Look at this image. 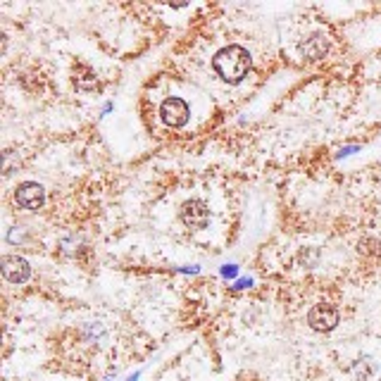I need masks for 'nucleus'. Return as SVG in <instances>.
<instances>
[{
  "label": "nucleus",
  "instance_id": "7",
  "mask_svg": "<svg viewBox=\"0 0 381 381\" xmlns=\"http://www.w3.org/2000/svg\"><path fill=\"white\" fill-rule=\"evenodd\" d=\"M326 50H329V41H326L324 34H312L303 43V55L310 57V60H319V57H324Z\"/></svg>",
  "mask_w": 381,
  "mask_h": 381
},
{
  "label": "nucleus",
  "instance_id": "6",
  "mask_svg": "<svg viewBox=\"0 0 381 381\" xmlns=\"http://www.w3.org/2000/svg\"><path fill=\"white\" fill-rule=\"evenodd\" d=\"M15 200L19 203V207H24V210H38L45 203V190L41 183H34V181L19 183Z\"/></svg>",
  "mask_w": 381,
  "mask_h": 381
},
{
  "label": "nucleus",
  "instance_id": "3",
  "mask_svg": "<svg viewBox=\"0 0 381 381\" xmlns=\"http://www.w3.org/2000/svg\"><path fill=\"white\" fill-rule=\"evenodd\" d=\"M307 324L312 326L314 331H331L336 329L339 324V310L334 305H314L310 312H307Z\"/></svg>",
  "mask_w": 381,
  "mask_h": 381
},
{
  "label": "nucleus",
  "instance_id": "5",
  "mask_svg": "<svg viewBox=\"0 0 381 381\" xmlns=\"http://www.w3.org/2000/svg\"><path fill=\"white\" fill-rule=\"evenodd\" d=\"M0 269H3V277L12 281V284H24V281L31 277L29 262L19 258V255H5V258L0 260Z\"/></svg>",
  "mask_w": 381,
  "mask_h": 381
},
{
  "label": "nucleus",
  "instance_id": "1",
  "mask_svg": "<svg viewBox=\"0 0 381 381\" xmlns=\"http://www.w3.org/2000/svg\"><path fill=\"white\" fill-rule=\"evenodd\" d=\"M251 52L241 45H229V48H222L220 52L215 55L212 60V67L215 72L224 79L227 84H239L243 79L248 76L251 72Z\"/></svg>",
  "mask_w": 381,
  "mask_h": 381
},
{
  "label": "nucleus",
  "instance_id": "2",
  "mask_svg": "<svg viewBox=\"0 0 381 381\" xmlns=\"http://www.w3.org/2000/svg\"><path fill=\"white\" fill-rule=\"evenodd\" d=\"M181 222L193 232H203L210 224V210L203 200H188L181 207Z\"/></svg>",
  "mask_w": 381,
  "mask_h": 381
},
{
  "label": "nucleus",
  "instance_id": "4",
  "mask_svg": "<svg viewBox=\"0 0 381 381\" xmlns=\"http://www.w3.org/2000/svg\"><path fill=\"white\" fill-rule=\"evenodd\" d=\"M160 115H162V122L172 129H179L183 124L188 122V105L181 101V98H167L160 108Z\"/></svg>",
  "mask_w": 381,
  "mask_h": 381
}]
</instances>
